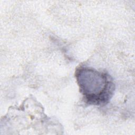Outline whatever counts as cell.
Returning <instances> with one entry per match:
<instances>
[{"label": "cell", "mask_w": 135, "mask_h": 135, "mask_svg": "<svg viewBox=\"0 0 135 135\" xmlns=\"http://www.w3.org/2000/svg\"><path fill=\"white\" fill-rule=\"evenodd\" d=\"M75 76L86 104L103 106L112 98L115 84L113 78L107 72L80 65L76 68Z\"/></svg>", "instance_id": "cell-1"}]
</instances>
